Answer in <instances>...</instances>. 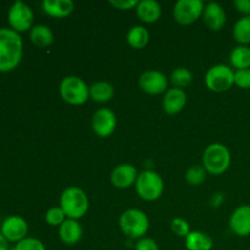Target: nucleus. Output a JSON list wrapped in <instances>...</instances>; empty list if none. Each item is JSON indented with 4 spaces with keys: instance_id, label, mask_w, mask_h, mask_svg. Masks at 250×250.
I'll return each mask as SVG.
<instances>
[{
    "instance_id": "f257e3e1",
    "label": "nucleus",
    "mask_w": 250,
    "mask_h": 250,
    "mask_svg": "<svg viewBox=\"0 0 250 250\" xmlns=\"http://www.w3.org/2000/svg\"><path fill=\"white\" fill-rule=\"evenodd\" d=\"M23 55V42L14 29L0 28V72H10L20 65Z\"/></svg>"
},
{
    "instance_id": "f03ea898",
    "label": "nucleus",
    "mask_w": 250,
    "mask_h": 250,
    "mask_svg": "<svg viewBox=\"0 0 250 250\" xmlns=\"http://www.w3.org/2000/svg\"><path fill=\"white\" fill-rule=\"evenodd\" d=\"M60 208L67 219L80 220L84 217L89 210V198L83 189L71 186L61 193Z\"/></svg>"
},
{
    "instance_id": "7ed1b4c3",
    "label": "nucleus",
    "mask_w": 250,
    "mask_h": 250,
    "mask_svg": "<svg viewBox=\"0 0 250 250\" xmlns=\"http://www.w3.org/2000/svg\"><path fill=\"white\" fill-rule=\"evenodd\" d=\"M119 226L125 236L138 241L148 233L150 221L143 210L127 209L120 215Z\"/></svg>"
},
{
    "instance_id": "20e7f679",
    "label": "nucleus",
    "mask_w": 250,
    "mask_h": 250,
    "mask_svg": "<svg viewBox=\"0 0 250 250\" xmlns=\"http://www.w3.org/2000/svg\"><path fill=\"white\" fill-rule=\"evenodd\" d=\"M203 167L208 173L220 176L229 170L231 165V153L222 143H211L204 149L203 153Z\"/></svg>"
},
{
    "instance_id": "39448f33",
    "label": "nucleus",
    "mask_w": 250,
    "mask_h": 250,
    "mask_svg": "<svg viewBox=\"0 0 250 250\" xmlns=\"http://www.w3.org/2000/svg\"><path fill=\"white\" fill-rule=\"evenodd\" d=\"M59 93L63 102L70 105H83L89 99V85L78 76H66L61 80Z\"/></svg>"
},
{
    "instance_id": "423d86ee",
    "label": "nucleus",
    "mask_w": 250,
    "mask_h": 250,
    "mask_svg": "<svg viewBox=\"0 0 250 250\" xmlns=\"http://www.w3.org/2000/svg\"><path fill=\"white\" fill-rule=\"evenodd\" d=\"M134 187L139 198L146 202L158 200L165 189L163 177L153 170H144L139 172Z\"/></svg>"
},
{
    "instance_id": "0eeeda50",
    "label": "nucleus",
    "mask_w": 250,
    "mask_h": 250,
    "mask_svg": "<svg viewBox=\"0 0 250 250\" xmlns=\"http://www.w3.org/2000/svg\"><path fill=\"white\" fill-rule=\"evenodd\" d=\"M205 85L211 92L222 93L231 89L234 84V71L229 66L217 63L207 71L204 77Z\"/></svg>"
},
{
    "instance_id": "6e6552de",
    "label": "nucleus",
    "mask_w": 250,
    "mask_h": 250,
    "mask_svg": "<svg viewBox=\"0 0 250 250\" xmlns=\"http://www.w3.org/2000/svg\"><path fill=\"white\" fill-rule=\"evenodd\" d=\"M33 20V10L31 9L29 5L21 0L15 1L7 11V21H9L10 28L14 29L17 33H22L28 29L31 31V28L33 27L32 26Z\"/></svg>"
},
{
    "instance_id": "1a4fd4ad",
    "label": "nucleus",
    "mask_w": 250,
    "mask_h": 250,
    "mask_svg": "<svg viewBox=\"0 0 250 250\" xmlns=\"http://www.w3.org/2000/svg\"><path fill=\"white\" fill-rule=\"evenodd\" d=\"M204 6L202 0H178L173 6V17L182 26H189L203 16Z\"/></svg>"
},
{
    "instance_id": "9d476101",
    "label": "nucleus",
    "mask_w": 250,
    "mask_h": 250,
    "mask_svg": "<svg viewBox=\"0 0 250 250\" xmlns=\"http://www.w3.org/2000/svg\"><path fill=\"white\" fill-rule=\"evenodd\" d=\"M139 88L150 95L164 94L168 89V78L158 70H146L139 76Z\"/></svg>"
},
{
    "instance_id": "9b49d317",
    "label": "nucleus",
    "mask_w": 250,
    "mask_h": 250,
    "mask_svg": "<svg viewBox=\"0 0 250 250\" xmlns=\"http://www.w3.org/2000/svg\"><path fill=\"white\" fill-rule=\"evenodd\" d=\"M117 127L116 115L107 107L98 109L92 117V129L100 138H107L111 136Z\"/></svg>"
},
{
    "instance_id": "f8f14e48",
    "label": "nucleus",
    "mask_w": 250,
    "mask_h": 250,
    "mask_svg": "<svg viewBox=\"0 0 250 250\" xmlns=\"http://www.w3.org/2000/svg\"><path fill=\"white\" fill-rule=\"evenodd\" d=\"M0 232L7 239V242L17 243L26 238L28 234V224L23 217L19 215H11L2 221Z\"/></svg>"
},
{
    "instance_id": "ddd939ff",
    "label": "nucleus",
    "mask_w": 250,
    "mask_h": 250,
    "mask_svg": "<svg viewBox=\"0 0 250 250\" xmlns=\"http://www.w3.org/2000/svg\"><path fill=\"white\" fill-rule=\"evenodd\" d=\"M138 175L139 173L138 171H137L136 166L132 165V164H119V165L115 166L114 170L111 171L110 181H111V185L114 186L115 188H119V189H127V188L136 185Z\"/></svg>"
},
{
    "instance_id": "4468645a",
    "label": "nucleus",
    "mask_w": 250,
    "mask_h": 250,
    "mask_svg": "<svg viewBox=\"0 0 250 250\" xmlns=\"http://www.w3.org/2000/svg\"><path fill=\"white\" fill-rule=\"evenodd\" d=\"M229 225L236 236H250V205L243 204L236 208L231 214Z\"/></svg>"
},
{
    "instance_id": "2eb2a0df",
    "label": "nucleus",
    "mask_w": 250,
    "mask_h": 250,
    "mask_svg": "<svg viewBox=\"0 0 250 250\" xmlns=\"http://www.w3.org/2000/svg\"><path fill=\"white\" fill-rule=\"evenodd\" d=\"M187 104V93L181 88H168L163 97V109L166 114L176 115Z\"/></svg>"
},
{
    "instance_id": "dca6fc26",
    "label": "nucleus",
    "mask_w": 250,
    "mask_h": 250,
    "mask_svg": "<svg viewBox=\"0 0 250 250\" xmlns=\"http://www.w3.org/2000/svg\"><path fill=\"white\" fill-rule=\"evenodd\" d=\"M205 26L211 31H220L226 24V12L219 2H208L203 11Z\"/></svg>"
},
{
    "instance_id": "f3484780",
    "label": "nucleus",
    "mask_w": 250,
    "mask_h": 250,
    "mask_svg": "<svg viewBox=\"0 0 250 250\" xmlns=\"http://www.w3.org/2000/svg\"><path fill=\"white\" fill-rule=\"evenodd\" d=\"M59 238L67 246H75L82 239L83 229L78 220L66 219V221L59 227Z\"/></svg>"
},
{
    "instance_id": "a211bd4d",
    "label": "nucleus",
    "mask_w": 250,
    "mask_h": 250,
    "mask_svg": "<svg viewBox=\"0 0 250 250\" xmlns=\"http://www.w3.org/2000/svg\"><path fill=\"white\" fill-rule=\"evenodd\" d=\"M44 12L51 17H62L70 16L75 10V2L72 0H44L42 2Z\"/></svg>"
},
{
    "instance_id": "6ab92c4d",
    "label": "nucleus",
    "mask_w": 250,
    "mask_h": 250,
    "mask_svg": "<svg viewBox=\"0 0 250 250\" xmlns=\"http://www.w3.org/2000/svg\"><path fill=\"white\" fill-rule=\"evenodd\" d=\"M136 12L144 23H155L161 16V6L155 0H141L137 5Z\"/></svg>"
},
{
    "instance_id": "aec40b11",
    "label": "nucleus",
    "mask_w": 250,
    "mask_h": 250,
    "mask_svg": "<svg viewBox=\"0 0 250 250\" xmlns=\"http://www.w3.org/2000/svg\"><path fill=\"white\" fill-rule=\"evenodd\" d=\"M29 39L38 48H48L54 43V33L45 24H36L29 31Z\"/></svg>"
},
{
    "instance_id": "412c9836",
    "label": "nucleus",
    "mask_w": 250,
    "mask_h": 250,
    "mask_svg": "<svg viewBox=\"0 0 250 250\" xmlns=\"http://www.w3.org/2000/svg\"><path fill=\"white\" fill-rule=\"evenodd\" d=\"M185 246L187 250H211L214 248V241L204 232L192 231L185 238Z\"/></svg>"
},
{
    "instance_id": "4be33fe9",
    "label": "nucleus",
    "mask_w": 250,
    "mask_h": 250,
    "mask_svg": "<svg viewBox=\"0 0 250 250\" xmlns=\"http://www.w3.org/2000/svg\"><path fill=\"white\" fill-rule=\"evenodd\" d=\"M115 89L111 83L98 81L89 85V98L95 103H106L114 98Z\"/></svg>"
},
{
    "instance_id": "5701e85b",
    "label": "nucleus",
    "mask_w": 250,
    "mask_h": 250,
    "mask_svg": "<svg viewBox=\"0 0 250 250\" xmlns=\"http://www.w3.org/2000/svg\"><path fill=\"white\" fill-rule=\"evenodd\" d=\"M126 41L128 45L133 49H143L148 45L150 41V33L144 26H133L128 29L126 34Z\"/></svg>"
},
{
    "instance_id": "b1692460",
    "label": "nucleus",
    "mask_w": 250,
    "mask_h": 250,
    "mask_svg": "<svg viewBox=\"0 0 250 250\" xmlns=\"http://www.w3.org/2000/svg\"><path fill=\"white\" fill-rule=\"evenodd\" d=\"M229 62L237 70L250 68V48L248 45H237L229 54Z\"/></svg>"
},
{
    "instance_id": "393cba45",
    "label": "nucleus",
    "mask_w": 250,
    "mask_h": 250,
    "mask_svg": "<svg viewBox=\"0 0 250 250\" xmlns=\"http://www.w3.org/2000/svg\"><path fill=\"white\" fill-rule=\"evenodd\" d=\"M233 38L239 45L250 44V16H242L233 26Z\"/></svg>"
},
{
    "instance_id": "a878e982",
    "label": "nucleus",
    "mask_w": 250,
    "mask_h": 250,
    "mask_svg": "<svg viewBox=\"0 0 250 250\" xmlns=\"http://www.w3.org/2000/svg\"><path fill=\"white\" fill-rule=\"evenodd\" d=\"M170 81L173 87L183 89L193 82V72L187 67H177L171 72Z\"/></svg>"
},
{
    "instance_id": "bb28decb",
    "label": "nucleus",
    "mask_w": 250,
    "mask_h": 250,
    "mask_svg": "<svg viewBox=\"0 0 250 250\" xmlns=\"http://www.w3.org/2000/svg\"><path fill=\"white\" fill-rule=\"evenodd\" d=\"M207 171L203 167V165H193L186 171L185 178L188 185L190 186H200L207 180Z\"/></svg>"
},
{
    "instance_id": "cd10ccee",
    "label": "nucleus",
    "mask_w": 250,
    "mask_h": 250,
    "mask_svg": "<svg viewBox=\"0 0 250 250\" xmlns=\"http://www.w3.org/2000/svg\"><path fill=\"white\" fill-rule=\"evenodd\" d=\"M66 215L60 207H53L46 210L45 222L53 227H60L66 221Z\"/></svg>"
},
{
    "instance_id": "c85d7f7f",
    "label": "nucleus",
    "mask_w": 250,
    "mask_h": 250,
    "mask_svg": "<svg viewBox=\"0 0 250 250\" xmlns=\"http://www.w3.org/2000/svg\"><path fill=\"white\" fill-rule=\"evenodd\" d=\"M12 250H46L45 244L34 237H26L22 241L17 242Z\"/></svg>"
},
{
    "instance_id": "c756f323",
    "label": "nucleus",
    "mask_w": 250,
    "mask_h": 250,
    "mask_svg": "<svg viewBox=\"0 0 250 250\" xmlns=\"http://www.w3.org/2000/svg\"><path fill=\"white\" fill-rule=\"evenodd\" d=\"M171 231L176 236L181 237V238H186L192 232V229H190V226L187 220L182 219V217H175L171 221Z\"/></svg>"
},
{
    "instance_id": "7c9ffc66",
    "label": "nucleus",
    "mask_w": 250,
    "mask_h": 250,
    "mask_svg": "<svg viewBox=\"0 0 250 250\" xmlns=\"http://www.w3.org/2000/svg\"><path fill=\"white\" fill-rule=\"evenodd\" d=\"M234 84L241 89H250V68L234 71Z\"/></svg>"
},
{
    "instance_id": "2f4dec72",
    "label": "nucleus",
    "mask_w": 250,
    "mask_h": 250,
    "mask_svg": "<svg viewBox=\"0 0 250 250\" xmlns=\"http://www.w3.org/2000/svg\"><path fill=\"white\" fill-rule=\"evenodd\" d=\"M134 250H159V246L153 238L149 237H143L138 239L134 246Z\"/></svg>"
},
{
    "instance_id": "473e14b6",
    "label": "nucleus",
    "mask_w": 250,
    "mask_h": 250,
    "mask_svg": "<svg viewBox=\"0 0 250 250\" xmlns=\"http://www.w3.org/2000/svg\"><path fill=\"white\" fill-rule=\"evenodd\" d=\"M138 2L139 0H110V5L121 11L136 9Z\"/></svg>"
},
{
    "instance_id": "72a5a7b5",
    "label": "nucleus",
    "mask_w": 250,
    "mask_h": 250,
    "mask_svg": "<svg viewBox=\"0 0 250 250\" xmlns=\"http://www.w3.org/2000/svg\"><path fill=\"white\" fill-rule=\"evenodd\" d=\"M233 5L243 16H250V0H234Z\"/></svg>"
},
{
    "instance_id": "f704fd0d",
    "label": "nucleus",
    "mask_w": 250,
    "mask_h": 250,
    "mask_svg": "<svg viewBox=\"0 0 250 250\" xmlns=\"http://www.w3.org/2000/svg\"><path fill=\"white\" fill-rule=\"evenodd\" d=\"M0 250H9V242L0 232Z\"/></svg>"
},
{
    "instance_id": "c9c22d12",
    "label": "nucleus",
    "mask_w": 250,
    "mask_h": 250,
    "mask_svg": "<svg viewBox=\"0 0 250 250\" xmlns=\"http://www.w3.org/2000/svg\"><path fill=\"white\" fill-rule=\"evenodd\" d=\"M222 200H224V197H222L221 193H217V194H215L214 197H212V202H214L215 207H220Z\"/></svg>"
}]
</instances>
